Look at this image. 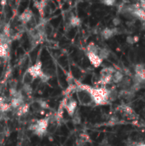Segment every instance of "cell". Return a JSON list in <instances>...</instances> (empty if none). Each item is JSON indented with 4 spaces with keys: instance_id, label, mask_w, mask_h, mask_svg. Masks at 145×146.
I'll list each match as a JSON object with an SVG mask.
<instances>
[{
    "instance_id": "6da1fadb",
    "label": "cell",
    "mask_w": 145,
    "mask_h": 146,
    "mask_svg": "<svg viewBox=\"0 0 145 146\" xmlns=\"http://www.w3.org/2000/svg\"><path fill=\"white\" fill-rule=\"evenodd\" d=\"M83 86L90 93L93 104L96 105H104L109 102V89L105 87H93L85 84H83Z\"/></svg>"
},
{
    "instance_id": "7a4b0ae2",
    "label": "cell",
    "mask_w": 145,
    "mask_h": 146,
    "mask_svg": "<svg viewBox=\"0 0 145 146\" xmlns=\"http://www.w3.org/2000/svg\"><path fill=\"white\" fill-rule=\"evenodd\" d=\"M43 74V63L40 60H38L35 64L29 67L22 76V85H30L32 86V82L37 80L40 79Z\"/></svg>"
},
{
    "instance_id": "3957f363",
    "label": "cell",
    "mask_w": 145,
    "mask_h": 146,
    "mask_svg": "<svg viewBox=\"0 0 145 146\" xmlns=\"http://www.w3.org/2000/svg\"><path fill=\"white\" fill-rule=\"evenodd\" d=\"M50 119V117L47 116L43 119H39V120L36 121L34 123L30 125L29 131H31L34 135H36L39 138L44 136L48 132Z\"/></svg>"
},
{
    "instance_id": "277c9868",
    "label": "cell",
    "mask_w": 145,
    "mask_h": 146,
    "mask_svg": "<svg viewBox=\"0 0 145 146\" xmlns=\"http://www.w3.org/2000/svg\"><path fill=\"white\" fill-rule=\"evenodd\" d=\"M76 86H77V89L75 92L78 98L77 102H79L83 106H91L93 104V101L88 91L84 87L82 83L76 81Z\"/></svg>"
},
{
    "instance_id": "5b68a950",
    "label": "cell",
    "mask_w": 145,
    "mask_h": 146,
    "mask_svg": "<svg viewBox=\"0 0 145 146\" xmlns=\"http://www.w3.org/2000/svg\"><path fill=\"white\" fill-rule=\"evenodd\" d=\"M11 40L3 33H0V58L6 59L10 52Z\"/></svg>"
},
{
    "instance_id": "8992f818",
    "label": "cell",
    "mask_w": 145,
    "mask_h": 146,
    "mask_svg": "<svg viewBox=\"0 0 145 146\" xmlns=\"http://www.w3.org/2000/svg\"><path fill=\"white\" fill-rule=\"evenodd\" d=\"M65 98H66V101L64 104V110L67 111L69 116H73L75 114L77 106H78V102L76 101V99L72 98V96L65 97Z\"/></svg>"
},
{
    "instance_id": "52a82bcc",
    "label": "cell",
    "mask_w": 145,
    "mask_h": 146,
    "mask_svg": "<svg viewBox=\"0 0 145 146\" xmlns=\"http://www.w3.org/2000/svg\"><path fill=\"white\" fill-rule=\"evenodd\" d=\"M86 56L88 58V60L90 61L91 64L94 67V68H99L102 64H103V60L100 58V56L97 54L92 53V52H88L85 51Z\"/></svg>"
},
{
    "instance_id": "ba28073f",
    "label": "cell",
    "mask_w": 145,
    "mask_h": 146,
    "mask_svg": "<svg viewBox=\"0 0 145 146\" xmlns=\"http://www.w3.org/2000/svg\"><path fill=\"white\" fill-rule=\"evenodd\" d=\"M33 4L38 11L40 18L44 19L46 14V9L48 8V2L47 1H35Z\"/></svg>"
},
{
    "instance_id": "9c48e42d",
    "label": "cell",
    "mask_w": 145,
    "mask_h": 146,
    "mask_svg": "<svg viewBox=\"0 0 145 146\" xmlns=\"http://www.w3.org/2000/svg\"><path fill=\"white\" fill-rule=\"evenodd\" d=\"M118 33V29L117 27H114V28H109V27H106L104 28L102 32H101V36L103 39L108 40L111 38H113L115 35H116Z\"/></svg>"
},
{
    "instance_id": "30bf717a",
    "label": "cell",
    "mask_w": 145,
    "mask_h": 146,
    "mask_svg": "<svg viewBox=\"0 0 145 146\" xmlns=\"http://www.w3.org/2000/svg\"><path fill=\"white\" fill-rule=\"evenodd\" d=\"M11 109L10 105V99H9L6 97L1 96L0 97V112L1 113H5L9 111Z\"/></svg>"
},
{
    "instance_id": "8fae6325",
    "label": "cell",
    "mask_w": 145,
    "mask_h": 146,
    "mask_svg": "<svg viewBox=\"0 0 145 146\" xmlns=\"http://www.w3.org/2000/svg\"><path fill=\"white\" fill-rule=\"evenodd\" d=\"M131 15H132V17H135V18H137V19H138V20H141V21H145V10L144 9H143L140 7L139 3H138V5L132 11Z\"/></svg>"
},
{
    "instance_id": "7c38bea8",
    "label": "cell",
    "mask_w": 145,
    "mask_h": 146,
    "mask_svg": "<svg viewBox=\"0 0 145 146\" xmlns=\"http://www.w3.org/2000/svg\"><path fill=\"white\" fill-rule=\"evenodd\" d=\"M29 110H30V104L25 102L17 110H16V115L18 116H25L29 112Z\"/></svg>"
},
{
    "instance_id": "4fadbf2b",
    "label": "cell",
    "mask_w": 145,
    "mask_h": 146,
    "mask_svg": "<svg viewBox=\"0 0 145 146\" xmlns=\"http://www.w3.org/2000/svg\"><path fill=\"white\" fill-rule=\"evenodd\" d=\"M132 85V80L127 76H125L124 79L122 80V81L120 83V87L122 89V91L129 90L131 88Z\"/></svg>"
},
{
    "instance_id": "5bb4252c",
    "label": "cell",
    "mask_w": 145,
    "mask_h": 146,
    "mask_svg": "<svg viewBox=\"0 0 145 146\" xmlns=\"http://www.w3.org/2000/svg\"><path fill=\"white\" fill-rule=\"evenodd\" d=\"M120 109H121V111L123 113V115L125 116H126V117H132V118L134 117L135 113H134V111L132 110V109L131 107H129L127 105H121L120 107Z\"/></svg>"
},
{
    "instance_id": "9a60e30c",
    "label": "cell",
    "mask_w": 145,
    "mask_h": 146,
    "mask_svg": "<svg viewBox=\"0 0 145 146\" xmlns=\"http://www.w3.org/2000/svg\"><path fill=\"white\" fill-rule=\"evenodd\" d=\"M124 77H125V75H124V74H123L122 72L116 70V71L114 73L113 76H112V83L120 84V83L122 81V80L124 79Z\"/></svg>"
},
{
    "instance_id": "2e32d148",
    "label": "cell",
    "mask_w": 145,
    "mask_h": 146,
    "mask_svg": "<svg viewBox=\"0 0 145 146\" xmlns=\"http://www.w3.org/2000/svg\"><path fill=\"white\" fill-rule=\"evenodd\" d=\"M68 23L73 27H78L81 25V19L78 17L77 15H72L68 20Z\"/></svg>"
},
{
    "instance_id": "e0dca14e",
    "label": "cell",
    "mask_w": 145,
    "mask_h": 146,
    "mask_svg": "<svg viewBox=\"0 0 145 146\" xmlns=\"http://www.w3.org/2000/svg\"><path fill=\"white\" fill-rule=\"evenodd\" d=\"M90 141H91V139H90V137H89L88 134H86V133H81L79 136L78 139H77V144L79 145H84L85 143H88Z\"/></svg>"
},
{
    "instance_id": "ac0fdd59",
    "label": "cell",
    "mask_w": 145,
    "mask_h": 146,
    "mask_svg": "<svg viewBox=\"0 0 145 146\" xmlns=\"http://www.w3.org/2000/svg\"><path fill=\"white\" fill-rule=\"evenodd\" d=\"M98 56H100V58L103 61L105 59H108L110 56V51L107 49V48H100L99 52H98Z\"/></svg>"
},
{
    "instance_id": "d6986e66",
    "label": "cell",
    "mask_w": 145,
    "mask_h": 146,
    "mask_svg": "<svg viewBox=\"0 0 145 146\" xmlns=\"http://www.w3.org/2000/svg\"><path fill=\"white\" fill-rule=\"evenodd\" d=\"M138 40H139V37L137 36V35H135V36L128 35V36L126 37V43L129 44H136L137 42H138Z\"/></svg>"
},
{
    "instance_id": "ffe728a7",
    "label": "cell",
    "mask_w": 145,
    "mask_h": 146,
    "mask_svg": "<svg viewBox=\"0 0 145 146\" xmlns=\"http://www.w3.org/2000/svg\"><path fill=\"white\" fill-rule=\"evenodd\" d=\"M102 3H103L104 5L110 6V7L115 6V3H116V2H115V0H105V1H103Z\"/></svg>"
},
{
    "instance_id": "44dd1931",
    "label": "cell",
    "mask_w": 145,
    "mask_h": 146,
    "mask_svg": "<svg viewBox=\"0 0 145 146\" xmlns=\"http://www.w3.org/2000/svg\"><path fill=\"white\" fill-rule=\"evenodd\" d=\"M112 23H113V25H114L115 27H118V26L121 25V18H119V17H115V18L112 20Z\"/></svg>"
},
{
    "instance_id": "7402d4cb",
    "label": "cell",
    "mask_w": 145,
    "mask_h": 146,
    "mask_svg": "<svg viewBox=\"0 0 145 146\" xmlns=\"http://www.w3.org/2000/svg\"><path fill=\"white\" fill-rule=\"evenodd\" d=\"M17 146H29V144L25 139H21V141L19 142V144L17 145Z\"/></svg>"
},
{
    "instance_id": "603a6c76",
    "label": "cell",
    "mask_w": 145,
    "mask_h": 146,
    "mask_svg": "<svg viewBox=\"0 0 145 146\" xmlns=\"http://www.w3.org/2000/svg\"><path fill=\"white\" fill-rule=\"evenodd\" d=\"M138 146H145V144H139L138 145Z\"/></svg>"
}]
</instances>
